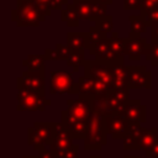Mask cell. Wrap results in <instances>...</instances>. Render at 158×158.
I'll return each instance as SVG.
<instances>
[{
  "label": "cell",
  "mask_w": 158,
  "mask_h": 158,
  "mask_svg": "<svg viewBox=\"0 0 158 158\" xmlns=\"http://www.w3.org/2000/svg\"><path fill=\"white\" fill-rule=\"evenodd\" d=\"M93 114V99L79 95L78 99H68L67 109L60 112V125L69 128L75 123H88Z\"/></svg>",
  "instance_id": "cell-1"
},
{
  "label": "cell",
  "mask_w": 158,
  "mask_h": 158,
  "mask_svg": "<svg viewBox=\"0 0 158 158\" xmlns=\"http://www.w3.org/2000/svg\"><path fill=\"white\" fill-rule=\"evenodd\" d=\"M46 17V14L30 0H16V7L11 10V21L19 27H37Z\"/></svg>",
  "instance_id": "cell-2"
},
{
  "label": "cell",
  "mask_w": 158,
  "mask_h": 158,
  "mask_svg": "<svg viewBox=\"0 0 158 158\" xmlns=\"http://www.w3.org/2000/svg\"><path fill=\"white\" fill-rule=\"evenodd\" d=\"M107 130L105 125V117L94 112L90 116L88 122L86 135L84 141L85 151H100L102 146L107 143Z\"/></svg>",
  "instance_id": "cell-3"
},
{
  "label": "cell",
  "mask_w": 158,
  "mask_h": 158,
  "mask_svg": "<svg viewBox=\"0 0 158 158\" xmlns=\"http://www.w3.org/2000/svg\"><path fill=\"white\" fill-rule=\"evenodd\" d=\"M28 144L35 151L41 152L46 146H51L57 132V122H35L28 127Z\"/></svg>",
  "instance_id": "cell-4"
},
{
  "label": "cell",
  "mask_w": 158,
  "mask_h": 158,
  "mask_svg": "<svg viewBox=\"0 0 158 158\" xmlns=\"http://www.w3.org/2000/svg\"><path fill=\"white\" fill-rule=\"evenodd\" d=\"M49 105L51 100L46 99L44 95L23 86L17 88V111H44Z\"/></svg>",
  "instance_id": "cell-5"
},
{
  "label": "cell",
  "mask_w": 158,
  "mask_h": 158,
  "mask_svg": "<svg viewBox=\"0 0 158 158\" xmlns=\"http://www.w3.org/2000/svg\"><path fill=\"white\" fill-rule=\"evenodd\" d=\"M89 53L95 57V60L107 64V65H118L123 64V56H120L112 47L111 38L109 36L100 38L95 43L91 44Z\"/></svg>",
  "instance_id": "cell-6"
},
{
  "label": "cell",
  "mask_w": 158,
  "mask_h": 158,
  "mask_svg": "<svg viewBox=\"0 0 158 158\" xmlns=\"http://www.w3.org/2000/svg\"><path fill=\"white\" fill-rule=\"evenodd\" d=\"M84 77L104 83L110 90L114 89V67L100 63L98 60H85Z\"/></svg>",
  "instance_id": "cell-7"
},
{
  "label": "cell",
  "mask_w": 158,
  "mask_h": 158,
  "mask_svg": "<svg viewBox=\"0 0 158 158\" xmlns=\"http://www.w3.org/2000/svg\"><path fill=\"white\" fill-rule=\"evenodd\" d=\"M51 83H49V94L52 95H63V94H70L74 80L73 75L69 72L65 70H52L49 73Z\"/></svg>",
  "instance_id": "cell-8"
},
{
  "label": "cell",
  "mask_w": 158,
  "mask_h": 158,
  "mask_svg": "<svg viewBox=\"0 0 158 158\" xmlns=\"http://www.w3.org/2000/svg\"><path fill=\"white\" fill-rule=\"evenodd\" d=\"M16 86H23L32 91L40 93L44 95L46 93V74L44 70L38 72H30L25 70L22 74L16 79Z\"/></svg>",
  "instance_id": "cell-9"
},
{
  "label": "cell",
  "mask_w": 158,
  "mask_h": 158,
  "mask_svg": "<svg viewBox=\"0 0 158 158\" xmlns=\"http://www.w3.org/2000/svg\"><path fill=\"white\" fill-rule=\"evenodd\" d=\"M128 88H152V73L146 68V65H128Z\"/></svg>",
  "instance_id": "cell-10"
},
{
  "label": "cell",
  "mask_w": 158,
  "mask_h": 158,
  "mask_svg": "<svg viewBox=\"0 0 158 158\" xmlns=\"http://www.w3.org/2000/svg\"><path fill=\"white\" fill-rule=\"evenodd\" d=\"M121 115L130 122V125L144 123L147 120V106L138 99H130L121 111Z\"/></svg>",
  "instance_id": "cell-11"
},
{
  "label": "cell",
  "mask_w": 158,
  "mask_h": 158,
  "mask_svg": "<svg viewBox=\"0 0 158 158\" xmlns=\"http://www.w3.org/2000/svg\"><path fill=\"white\" fill-rule=\"evenodd\" d=\"M105 125L107 133L111 136L112 139H123L130 130V122L121 114L106 116Z\"/></svg>",
  "instance_id": "cell-12"
},
{
  "label": "cell",
  "mask_w": 158,
  "mask_h": 158,
  "mask_svg": "<svg viewBox=\"0 0 158 158\" xmlns=\"http://www.w3.org/2000/svg\"><path fill=\"white\" fill-rule=\"evenodd\" d=\"M128 93H130V90H121V89L110 90L107 99H106V116L121 114L126 102L130 100Z\"/></svg>",
  "instance_id": "cell-13"
},
{
  "label": "cell",
  "mask_w": 158,
  "mask_h": 158,
  "mask_svg": "<svg viewBox=\"0 0 158 158\" xmlns=\"http://www.w3.org/2000/svg\"><path fill=\"white\" fill-rule=\"evenodd\" d=\"M147 46H148V43L144 37H141L138 35L130 32V35L127 37L125 54L128 57L130 60H139L142 54H146Z\"/></svg>",
  "instance_id": "cell-14"
},
{
  "label": "cell",
  "mask_w": 158,
  "mask_h": 158,
  "mask_svg": "<svg viewBox=\"0 0 158 158\" xmlns=\"http://www.w3.org/2000/svg\"><path fill=\"white\" fill-rule=\"evenodd\" d=\"M73 136L70 135V132L64 128L60 123H57V132H56V137L53 143L49 146V149L53 151L57 154H60L65 151H68L69 148L73 147Z\"/></svg>",
  "instance_id": "cell-15"
},
{
  "label": "cell",
  "mask_w": 158,
  "mask_h": 158,
  "mask_svg": "<svg viewBox=\"0 0 158 158\" xmlns=\"http://www.w3.org/2000/svg\"><path fill=\"white\" fill-rule=\"evenodd\" d=\"M143 128L144 127H142L141 123H132V125H130L128 133L122 139L123 141V149L125 151H138V149H141L139 144H141V137H142Z\"/></svg>",
  "instance_id": "cell-16"
},
{
  "label": "cell",
  "mask_w": 158,
  "mask_h": 158,
  "mask_svg": "<svg viewBox=\"0 0 158 158\" xmlns=\"http://www.w3.org/2000/svg\"><path fill=\"white\" fill-rule=\"evenodd\" d=\"M98 93L96 89V80L91 79V78H86V77H80L79 80L74 84L70 94H77V95H84L88 98H94Z\"/></svg>",
  "instance_id": "cell-17"
},
{
  "label": "cell",
  "mask_w": 158,
  "mask_h": 158,
  "mask_svg": "<svg viewBox=\"0 0 158 158\" xmlns=\"http://www.w3.org/2000/svg\"><path fill=\"white\" fill-rule=\"evenodd\" d=\"M67 44L72 51L79 49H89L90 41H89V32H68L67 33Z\"/></svg>",
  "instance_id": "cell-18"
},
{
  "label": "cell",
  "mask_w": 158,
  "mask_h": 158,
  "mask_svg": "<svg viewBox=\"0 0 158 158\" xmlns=\"http://www.w3.org/2000/svg\"><path fill=\"white\" fill-rule=\"evenodd\" d=\"M114 89L130 90L128 88V65H114Z\"/></svg>",
  "instance_id": "cell-19"
},
{
  "label": "cell",
  "mask_w": 158,
  "mask_h": 158,
  "mask_svg": "<svg viewBox=\"0 0 158 158\" xmlns=\"http://www.w3.org/2000/svg\"><path fill=\"white\" fill-rule=\"evenodd\" d=\"M95 0H72L70 5L78 14L80 20H90Z\"/></svg>",
  "instance_id": "cell-20"
},
{
  "label": "cell",
  "mask_w": 158,
  "mask_h": 158,
  "mask_svg": "<svg viewBox=\"0 0 158 158\" xmlns=\"http://www.w3.org/2000/svg\"><path fill=\"white\" fill-rule=\"evenodd\" d=\"M35 5H37L46 16H49L52 10H62L65 7L67 4H69V0H30Z\"/></svg>",
  "instance_id": "cell-21"
},
{
  "label": "cell",
  "mask_w": 158,
  "mask_h": 158,
  "mask_svg": "<svg viewBox=\"0 0 158 158\" xmlns=\"http://www.w3.org/2000/svg\"><path fill=\"white\" fill-rule=\"evenodd\" d=\"M128 21L131 25L130 32L138 35V36H141L142 33H146L148 27H149L144 16H142V15H131V16H128Z\"/></svg>",
  "instance_id": "cell-22"
},
{
  "label": "cell",
  "mask_w": 158,
  "mask_h": 158,
  "mask_svg": "<svg viewBox=\"0 0 158 158\" xmlns=\"http://www.w3.org/2000/svg\"><path fill=\"white\" fill-rule=\"evenodd\" d=\"M60 20L63 22H65L68 27H77L79 25L80 19H79L78 14L75 12V10L73 9V6L70 5V2L67 4L65 7H63L60 10Z\"/></svg>",
  "instance_id": "cell-23"
},
{
  "label": "cell",
  "mask_w": 158,
  "mask_h": 158,
  "mask_svg": "<svg viewBox=\"0 0 158 158\" xmlns=\"http://www.w3.org/2000/svg\"><path fill=\"white\" fill-rule=\"evenodd\" d=\"M44 56L43 54H30L27 59L22 60V65L27 67V70L30 72H38L44 70Z\"/></svg>",
  "instance_id": "cell-24"
},
{
  "label": "cell",
  "mask_w": 158,
  "mask_h": 158,
  "mask_svg": "<svg viewBox=\"0 0 158 158\" xmlns=\"http://www.w3.org/2000/svg\"><path fill=\"white\" fill-rule=\"evenodd\" d=\"M157 128L156 127H152V128H143V132H142V137H141V149H143L144 152L151 149L153 147V144L156 143V141L158 139L157 137Z\"/></svg>",
  "instance_id": "cell-25"
},
{
  "label": "cell",
  "mask_w": 158,
  "mask_h": 158,
  "mask_svg": "<svg viewBox=\"0 0 158 158\" xmlns=\"http://www.w3.org/2000/svg\"><path fill=\"white\" fill-rule=\"evenodd\" d=\"M85 63V51L79 49V51H72L70 58L67 60V65L73 69V72H78L81 65Z\"/></svg>",
  "instance_id": "cell-26"
},
{
  "label": "cell",
  "mask_w": 158,
  "mask_h": 158,
  "mask_svg": "<svg viewBox=\"0 0 158 158\" xmlns=\"http://www.w3.org/2000/svg\"><path fill=\"white\" fill-rule=\"evenodd\" d=\"M98 31L104 35V36H107L109 33H112V30H114V23H112V16L111 15H106L101 19H99L98 21H95V25H94Z\"/></svg>",
  "instance_id": "cell-27"
},
{
  "label": "cell",
  "mask_w": 158,
  "mask_h": 158,
  "mask_svg": "<svg viewBox=\"0 0 158 158\" xmlns=\"http://www.w3.org/2000/svg\"><path fill=\"white\" fill-rule=\"evenodd\" d=\"M146 59L153 67H158V40H151L146 49Z\"/></svg>",
  "instance_id": "cell-28"
},
{
  "label": "cell",
  "mask_w": 158,
  "mask_h": 158,
  "mask_svg": "<svg viewBox=\"0 0 158 158\" xmlns=\"http://www.w3.org/2000/svg\"><path fill=\"white\" fill-rule=\"evenodd\" d=\"M107 15V6L101 4L100 1L95 0V4H94V7H93V14H91V19L90 21H98L99 19L104 17Z\"/></svg>",
  "instance_id": "cell-29"
},
{
  "label": "cell",
  "mask_w": 158,
  "mask_h": 158,
  "mask_svg": "<svg viewBox=\"0 0 158 158\" xmlns=\"http://www.w3.org/2000/svg\"><path fill=\"white\" fill-rule=\"evenodd\" d=\"M56 49L59 54L60 60H68L72 56V49L68 47V44H62V43H57L56 44Z\"/></svg>",
  "instance_id": "cell-30"
},
{
  "label": "cell",
  "mask_w": 158,
  "mask_h": 158,
  "mask_svg": "<svg viewBox=\"0 0 158 158\" xmlns=\"http://www.w3.org/2000/svg\"><path fill=\"white\" fill-rule=\"evenodd\" d=\"M142 16H144V19H146V21H147L149 27L157 25L158 23V6L154 7L153 10H151V11L146 12V14H142Z\"/></svg>",
  "instance_id": "cell-31"
},
{
  "label": "cell",
  "mask_w": 158,
  "mask_h": 158,
  "mask_svg": "<svg viewBox=\"0 0 158 158\" xmlns=\"http://www.w3.org/2000/svg\"><path fill=\"white\" fill-rule=\"evenodd\" d=\"M142 0H123V9L125 10H138L141 11Z\"/></svg>",
  "instance_id": "cell-32"
},
{
  "label": "cell",
  "mask_w": 158,
  "mask_h": 158,
  "mask_svg": "<svg viewBox=\"0 0 158 158\" xmlns=\"http://www.w3.org/2000/svg\"><path fill=\"white\" fill-rule=\"evenodd\" d=\"M157 6H158V0H142V7H141L139 12H141V15L146 14Z\"/></svg>",
  "instance_id": "cell-33"
},
{
  "label": "cell",
  "mask_w": 158,
  "mask_h": 158,
  "mask_svg": "<svg viewBox=\"0 0 158 158\" xmlns=\"http://www.w3.org/2000/svg\"><path fill=\"white\" fill-rule=\"evenodd\" d=\"M78 149H79V146L73 144L72 148H69L68 151L58 154V158H78Z\"/></svg>",
  "instance_id": "cell-34"
},
{
  "label": "cell",
  "mask_w": 158,
  "mask_h": 158,
  "mask_svg": "<svg viewBox=\"0 0 158 158\" xmlns=\"http://www.w3.org/2000/svg\"><path fill=\"white\" fill-rule=\"evenodd\" d=\"M43 56H44V59H46V60H60L59 54H58V52H57L56 48H54V49L46 48Z\"/></svg>",
  "instance_id": "cell-35"
},
{
  "label": "cell",
  "mask_w": 158,
  "mask_h": 158,
  "mask_svg": "<svg viewBox=\"0 0 158 158\" xmlns=\"http://www.w3.org/2000/svg\"><path fill=\"white\" fill-rule=\"evenodd\" d=\"M37 158H58V154H57V153H54L53 151H51V149H49V147H48V148L42 149V151L38 153Z\"/></svg>",
  "instance_id": "cell-36"
},
{
  "label": "cell",
  "mask_w": 158,
  "mask_h": 158,
  "mask_svg": "<svg viewBox=\"0 0 158 158\" xmlns=\"http://www.w3.org/2000/svg\"><path fill=\"white\" fill-rule=\"evenodd\" d=\"M146 157L148 158H158V139L153 144V147L148 151H146Z\"/></svg>",
  "instance_id": "cell-37"
},
{
  "label": "cell",
  "mask_w": 158,
  "mask_h": 158,
  "mask_svg": "<svg viewBox=\"0 0 158 158\" xmlns=\"http://www.w3.org/2000/svg\"><path fill=\"white\" fill-rule=\"evenodd\" d=\"M151 40H158V23L151 27Z\"/></svg>",
  "instance_id": "cell-38"
},
{
  "label": "cell",
  "mask_w": 158,
  "mask_h": 158,
  "mask_svg": "<svg viewBox=\"0 0 158 158\" xmlns=\"http://www.w3.org/2000/svg\"><path fill=\"white\" fill-rule=\"evenodd\" d=\"M98 1H100L101 4H104V5H106V6H107V5H111L114 0H98Z\"/></svg>",
  "instance_id": "cell-39"
},
{
  "label": "cell",
  "mask_w": 158,
  "mask_h": 158,
  "mask_svg": "<svg viewBox=\"0 0 158 158\" xmlns=\"http://www.w3.org/2000/svg\"><path fill=\"white\" fill-rule=\"evenodd\" d=\"M89 158H101V156H100V154H95V156L93 154V156H90Z\"/></svg>",
  "instance_id": "cell-40"
},
{
  "label": "cell",
  "mask_w": 158,
  "mask_h": 158,
  "mask_svg": "<svg viewBox=\"0 0 158 158\" xmlns=\"http://www.w3.org/2000/svg\"><path fill=\"white\" fill-rule=\"evenodd\" d=\"M22 158H37V156H23Z\"/></svg>",
  "instance_id": "cell-41"
},
{
  "label": "cell",
  "mask_w": 158,
  "mask_h": 158,
  "mask_svg": "<svg viewBox=\"0 0 158 158\" xmlns=\"http://www.w3.org/2000/svg\"><path fill=\"white\" fill-rule=\"evenodd\" d=\"M157 110H158V94H157Z\"/></svg>",
  "instance_id": "cell-42"
},
{
  "label": "cell",
  "mask_w": 158,
  "mask_h": 158,
  "mask_svg": "<svg viewBox=\"0 0 158 158\" xmlns=\"http://www.w3.org/2000/svg\"><path fill=\"white\" fill-rule=\"evenodd\" d=\"M141 158H148V157H141Z\"/></svg>",
  "instance_id": "cell-43"
}]
</instances>
